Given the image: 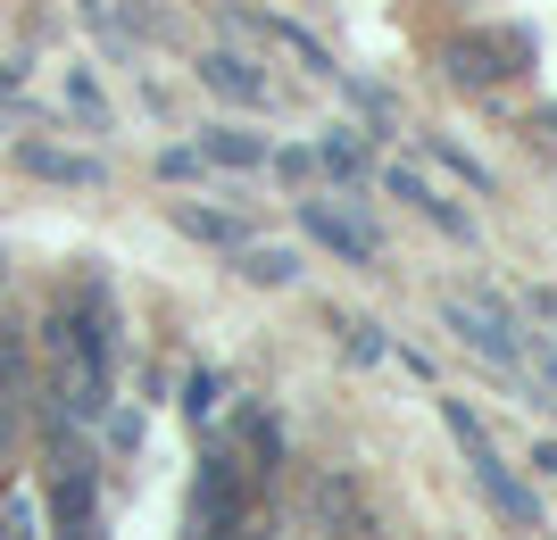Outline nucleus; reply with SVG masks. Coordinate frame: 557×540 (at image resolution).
<instances>
[{
    "label": "nucleus",
    "mask_w": 557,
    "mask_h": 540,
    "mask_svg": "<svg viewBox=\"0 0 557 540\" xmlns=\"http://www.w3.org/2000/svg\"><path fill=\"white\" fill-rule=\"evenodd\" d=\"M442 416H449V432H458V449H466V466H474V482H483V499H491V507H499V516L516 524V532H533V524H541V516H533V491H524V482L508 474V457L491 449L483 416H474L466 400H442Z\"/></svg>",
    "instance_id": "obj_1"
},
{
    "label": "nucleus",
    "mask_w": 557,
    "mask_h": 540,
    "mask_svg": "<svg viewBox=\"0 0 557 540\" xmlns=\"http://www.w3.org/2000/svg\"><path fill=\"white\" fill-rule=\"evenodd\" d=\"M242 524V466L233 457H209L200 466V491H191V540H225Z\"/></svg>",
    "instance_id": "obj_2"
},
{
    "label": "nucleus",
    "mask_w": 557,
    "mask_h": 540,
    "mask_svg": "<svg viewBox=\"0 0 557 540\" xmlns=\"http://www.w3.org/2000/svg\"><path fill=\"white\" fill-rule=\"evenodd\" d=\"M442 316H449V332H458V341H474V350L491 357V366H508V375L524 366V341H516V325H508L491 300H449Z\"/></svg>",
    "instance_id": "obj_3"
},
{
    "label": "nucleus",
    "mask_w": 557,
    "mask_h": 540,
    "mask_svg": "<svg viewBox=\"0 0 557 540\" xmlns=\"http://www.w3.org/2000/svg\"><path fill=\"white\" fill-rule=\"evenodd\" d=\"M300 225H308V241H325L342 266H374V234L342 209V200H300Z\"/></svg>",
    "instance_id": "obj_4"
},
{
    "label": "nucleus",
    "mask_w": 557,
    "mask_h": 540,
    "mask_svg": "<svg viewBox=\"0 0 557 540\" xmlns=\"http://www.w3.org/2000/svg\"><path fill=\"white\" fill-rule=\"evenodd\" d=\"M200 84H209V92H225L233 109H275V84H267L250 59H233V50H209V59H200Z\"/></svg>",
    "instance_id": "obj_5"
},
{
    "label": "nucleus",
    "mask_w": 557,
    "mask_h": 540,
    "mask_svg": "<svg viewBox=\"0 0 557 540\" xmlns=\"http://www.w3.org/2000/svg\"><path fill=\"white\" fill-rule=\"evenodd\" d=\"M17 166L25 175H50V184H75V191H100V159H75V150H50V141H17Z\"/></svg>",
    "instance_id": "obj_6"
},
{
    "label": "nucleus",
    "mask_w": 557,
    "mask_h": 540,
    "mask_svg": "<svg viewBox=\"0 0 557 540\" xmlns=\"http://www.w3.org/2000/svg\"><path fill=\"white\" fill-rule=\"evenodd\" d=\"M383 184H392V200H408V209H417V216H433V225H442V234H474V225H466V209H449V200H442V191H433V184H424V175H417V166H392V175H383Z\"/></svg>",
    "instance_id": "obj_7"
},
{
    "label": "nucleus",
    "mask_w": 557,
    "mask_h": 540,
    "mask_svg": "<svg viewBox=\"0 0 557 540\" xmlns=\"http://www.w3.org/2000/svg\"><path fill=\"white\" fill-rule=\"evenodd\" d=\"M200 159H216V166H267V134H242V125H209V134H200Z\"/></svg>",
    "instance_id": "obj_8"
},
{
    "label": "nucleus",
    "mask_w": 557,
    "mask_h": 540,
    "mask_svg": "<svg viewBox=\"0 0 557 540\" xmlns=\"http://www.w3.org/2000/svg\"><path fill=\"white\" fill-rule=\"evenodd\" d=\"M17 400H25V350L17 332H0V441L17 432Z\"/></svg>",
    "instance_id": "obj_9"
},
{
    "label": "nucleus",
    "mask_w": 557,
    "mask_h": 540,
    "mask_svg": "<svg viewBox=\"0 0 557 540\" xmlns=\"http://www.w3.org/2000/svg\"><path fill=\"white\" fill-rule=\"evenodd\" d=\"M175 225L200 241H242V216H216V209H175Z\"/></svg>",
    "instance_id": "obj_10"
},
{
    "label": "nucleus",
    "mask_w": 557,
    "mask_h": 540,
    "mask_svg": "<svg viewBox=\"0 0 557 540\" xmlns=\"http://www.w3.org/2000/svg\"><path fill=\"white\" fill-rule=\"evenodd\" d=\"M499 50H508V42H458V67H449V75H458V84H491V75H499V67H491Z\"/></svg>",
    "instance_id": "obj_11"
},
{
    "label": "nucleus",
    "mask_w": 557,
    "mask_h": 540,
    "mask_svg": "<svg viewBox=\"0 0 557 540\" xmlns=\"http://www.w3.org/2000/svg\"><path fill=\"white\" fill-rule=\"evenodd\" d=\"M242 275H250V282H292V275H300V259H292V250H250Z\"/></svg>",
    "instance_id": "obj_12"
},
{
    "label": "nucleus",
    "mask_w": 557,
    "mask_h": 540,
    "mask_svg": "<svg viewBox=\"0 0 557 540\" xmlns=\"http://www.w3.org/2000/svg\"><path fill=\"white\" fill-rule=\"evenodd\" d=\"M317 166H333V175H358V141H349V134H325V141H317Z\"/></svg>",
    "instance_id": "obj_13"
},
{
    "label": "nucleus",
    "mask_w": 557,
    "mask_h": 540,
    "mask_svg": "<svg viewBox=\"0 0 557 540\" xmlns=\"http://www.w3.org/2000/svg\"><path fill=\"white\" fill-rule=\"evenodd\" d=\"M433 159H442L449 175H466V184H474V191H491V175H483V166H474V159H466L458 141H433Z\"/></svg>",
    "instance_id": "obj_14"
},
{
    "label": "nucleus",
    "mask_w": 557,
    "mask_h": 540,
    "mask_svg": "<svg viewBox=\"0 0 557 540\" xmlns=\"http://www.w3.org/2000/svg\"><path fill=\"white\" fill-rule=\"evenodd\" d=\"M184 407H191V416H216V375H209V366L184 382Z\"/></svg>",
    "instance_id": "obj_15"
},
{
    "label": "nucleus",
    "mask_w": 557,
    "mask_h": 540,
    "mask_svg": "<svg viewBox=\"0 0 557 540\" xmlns=\"http://www.w3.org/2000/svg\"><path fill=\"white\" fill-rule=\"evenodd\" d=\"M67 100H75V109H84V117H109V109H100V92H92V75H67Z\"/></svg>",
    "instance_id": "obj_16"
},
{
    "label": "nucleus",
    "mask_w": 557,
    "mask_h": 540,
    "mask_svg": "<svg viewBox=\"0 0 557 540\" xmlns=\"http://www.w3.org/2000/svg\"><path fill=\"white\" fill-rule=\"evenodd\" d=\"M159 166H166V175H175V184H191V175H200V166H209V159H200V150H166Z\"/></svg>",
    "instance_id": "obj_17"
},
{
    "label": "nucleus",
    "mask_w": 557,
    "mask_h": 540,
    "mask_svg": "<svg viewBox=\"0 0 557 540\" xmlns=\"http://www.w3.org/2000/svg\"><path fill=\"white\" fill-rule=\"evenodd\" d=\"M0 540H25V507H9V516H0Z\"/></svg>",
    "instance_id": "obj_18"
},
{
    "label": "nucleus",
    "mask_w": 557,
    "mask_h": 540,
    "mask_svg": "<svg viewBox=\"0 0 557 540\" xmlns=\"http://www.w3.org/2000/svg\"><path fill=\"white\" fill-rule=\"evenodd\" d=\"M59 540H100V524L84 516V524H59Z\"/></svg>",
    "instance_id": "obj_19"
}]
</instances>
